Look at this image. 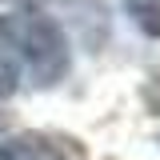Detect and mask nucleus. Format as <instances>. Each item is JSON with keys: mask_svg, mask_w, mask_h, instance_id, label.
I'll return each mask as SVG.
<instances>
[{"mask_svg": "<svg viewBox=\"0 0 160 160\" xmlns=\"http://www.w3.org/2000/svg\"><path fill=\"white\" fill-rule=\"evenodd\" d=\"M0 160H68L56 140L40 136V132H20V136L0 140Z\"/></svg>", "mask_w": 160, "mask_h": 160, "instance_id": "2", "label": "nucleus"}, {"mask_svg": "<svg viewBox=\"0 0 160 160\" xmlns=\"http://www.w3.org/2000/svg\"><path fill=\"white\" fill-rule=\"evenodd\" d=\"M144 104L152 112H160V72H152V80L144 84Z\"/></svg>", "mask_w": 160, "mask_h": 160, "instance_id": "5", "label": "nucleus"}, {"mask_svg": "<svg viewBox=\"0 0 160 160\" xmlns=\"http://www.w3.org/2000/svg\"><path fill=\"white\" fill-rule=\"evenodd\" d=\"M16 72H20V68H16L8 56H4V52H0V100L16 92Z\"/></svg>", "mask_w": 160, "mask_h": 160, "instance_id": "4", "label": "nucleus"}, {"mask_svg": "<svg viewBox=\"0 0 160 160\" xmlns=\"http://www.w3.org/2000/svg\"><path fill=\"white\" fill-rule=\"evenodd\" d=\"M0 52L12 60L16 68H24L32 84L48 88L68 72V44L64 32L52 16H44L36 8H20L0 16Z\"/></svg>", "mask_w": 160, "mask_h": 160, "instance_id": "1", "label": "nucleus"}, {"mask_svg": "<svg viewBox=\"0 0 160 160\" xmlns=\"http://www.w3.org/2000/svg\"><path fill=\"white\" fill-rule=\"evenodd\" d=\"M124 12L140 24V32L148 36H160V0H120Z\"/></svg>", "mask_w": 160, "mask_h": 160, "instance_id": "3", "label": "nucleus"}]
</instances>
